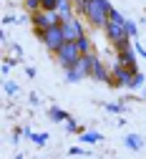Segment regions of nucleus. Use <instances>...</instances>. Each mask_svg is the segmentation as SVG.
Listing matches in <instances>:
<instances>
[{"label":"nucleus","instance_id":"21","mask_svg":"<svg viewBox=\"0 0 146 159\" xmlns=\"http://www.w3.org/2000/svg\"><path fill=\"white\" fill-rule=\"evenodd\" d=\"M40 10H58V0H40Z\"/></svg>","mask_w":146,"mask_h":159},{"label":"nucleus","instance_id":"4","mask_svg":"<svg viewBox=\"0 0 146 159\" xmlns=\"http://www.w3.org/2000/svg\"><path fill=\"white\" fill-rule=\"evenodd\" d=\"M136 73H139V71H134V68H126V66H121L118 61H113V66H111V81H108V86H111V89H123V86L129 89Z\"/></svg>","mask_w":146,"mask_h":159},{"label":"nucleus","instance_id":"27","mask_svg":"<svg viewBox=\"0 0 146 159\" xmlns=\"http://www.w3.org/2000/svg\"><path fill=\"white\" fill-rule=\"evenodd\" d=\"M13 53H15V58H18V61H20V58H23V48H20L18 43L13 46Z\"/></svg>","mask_w":146,"mask_h":159},{"label":"nucleus","instance_id":"11","mask_svg":"<svg viewBox=\"0 0 146 159\" xmlns=\"http://www.w3.org/2000/svg\"><path fill=\"white\" fill-rule=\"evenodd\" d=\"M58 15H60V20L73 18L76 15V3L73 0H58Z\"/></svg>","mask_w":146,"mask_h":159},{"label":"nucleus","instance_id":"14","mask_svg":"<svg viewBox=\"0 0 146 159\" xmlns=\"http://www.w3.org/2000/svg\"><path fill=\"white\" fill-rule=\"evenodd\" d=\"M81 142L83 144H98V142H103V136L98 131H83L81 134Z\"/></svg>","mask_w":146,"mask_h":159},{"label":"nucleus","instance_id":"28","mask_svg":"<svg viewBox=\"0 0 146 159\" xmlns=\"http://www.w3.org/2000/svg\"><path fill=\"white\" fill-rule=\"evenodd\" d=\"M83 3H91V0H78V3H76V5H83Z\"/></svg>","mask_w":146,"mask_h":159},{"label":"nucleus","instance_id":"13","mask_svg":"<svg viewBox=\"0 0 146 159\" xmlns=\"http://www.w3.org/2000/svg\"><path fill=\"white\" fill-rule=\"evenodd\" d=\"M123 144H126L129 149H134V152H139V149L144 147V136H139V134H126Z\"/></svg>","mask_w":146,"mask_h":159},{"label":"nucleus","instance_id":"2","mask_svg":"<svg viewBox=\"0 0 146 159\" xmlns=\"http://www.w3.org/2000/svg\"><path fill=\"white\" fill-rule=\"evenodd\" d=\"M103 33H106V38L111 41V46H113L116 51L131 46V38H129V33H126V18H123L116 8L111 10V18H108L106 28H103Z\"/></svg>","mask_w":146,"mask_h":159},{"label":"nucleus","instance_id":"6","mask_svg":"<svg viewBox=\"0 0 146 159\" xmlns=\"http://www.w3.org/2000/svg\"><path fill=\"white\" fill-rule=\"evenodd\" d=\"M35 35L40 38V43H43L51 53H58V51H60V46L66 43V35H63V28H60V25L48 28V30H43V33H35Z\"/></svg>","mask_w":146,"mask_h":159},{"label":"nucleus","instance_id":"23","mask_svg":"<svg viewBox=\"0 0 146 159\" xmlns=\"http://www.w3.org/2000/svg\"><path fill=\"white\" fill-rule=\"evenodd\" d=\"M106 111H111V114H121V111H126V104H106Z\"/></svg>","mask_w":146,"mask_h":159},{"label":"nucleus","instance_id":"19","mask_svg":"<svg viewBox=\"0 0 146 159\" xmlns=\"http://www.w3.org/2000/svg\"><path fill=\"white\" fill-rule=\"evenodd\" d=\"M144 86H146V76L139 71V73L134 76V81H131V86H129V89H144Z\"/></svg>","mask_w":146,"mask_h":159},{"label":"nucleus","instance_id":"17","mask_svg":"<svg viewBox=\"0 0 146 159\" xmlns=\"http://www.w3.org/2000/svg\"><path fill=\"white\" fill-rule=\"evenodd\" d=\"M66 131H68V134H83V131H86V129H83V126H81V124L76 121V119L71 116L68 121H66Z\"/></svg>","mask_w":146,"mask_h":159},{"label":"nucleus","instance_id":"29","mask_svg":"<svg viewBox=\"0 0 146 159\" xmlns=\"http://www.w3.org/2000/svg\"><path fill=\"white\" fill-rule=\"evenodd\" d=\"M15 159H23V154H18V157H15Z\"/></svg>","mask_w":146,"mask_h":159},{"label":"nucleus","instance_id":"16","mask_svg":"<svg viewBox=\"0 0 146 159\" xmlns=\"http://www.w3.org/2000/svg\"><path fill=\"white\" fill-rule=\"evenodd\" d=\"M25 134L30 136V142H33L35 147H46V144H48V134H46V131H40V134H33V131H28V129H25Z\"/></svg>","mask_w":146,"mask_h":159},{"label":"nucleus","instance_id":"9","mask_svg":"<svg viewBox=\"0 0 146 159\" xmlns=\"http://www.w3.org/2000/svg\"><path fill=\"white\" fill-rule=\"evenodd\" d=\"M136 48L134 46H129V48H121V51H116V61L121 63V66H126V68H134V71H139V66H136Z\"/></svg>","mask_w":146,"mask_h":159},{"label":"nucleus","instance_id":"15","mask_svg":"<svg viewBox=\"0 0 146 159\" xmlns=\"http://www.w3.org/2000/svg\"><path fill=\"white\" fill-rule=\"evenodd\" d=\"M78 51L83 53V56H86V53H93V41H91V38L88 35H83V38H78Z\"/></svg>","mask_w":146,"mask_h":159},{"label":"nucleus","instance_id":"7","mask_svg":"<svg viewBox=\"0 0 146 159\" xmlns=\"http://www.w3.org/2000/svg\"><path fill=\"white\" fill-rule=\"evenodd\" d=\"M60 28H63V35H66V41H78V38H83L86 35V28H83V23L78 20V18L73 15V18H68V20H63L60 23Z\"/></svg>","mask_w":146,"mask_h":159},{"label":"nucleus","instance_id":"5","mask_svg":"<svg viewBox=\"0 0 146 159\" xmlns=\"http://www.w3.org/2000/svg\"><path fill=\"white\" fill-rule=\"evenodd\" d=\"M81 51H78V43H73V41H66L63 46H60V51L55 53V58H58V63H60V68H73L78 61H81Z\"/></svg>","mask_w":146,"mask_h":159},{"label":"nucleus","instance_id":"24","mask_svg":"<svg viewBox=\"0 0 146 159\" xmlns=\"http://www.w3.org/2000/svg\"><path fill=\"white\" fill-rule=\"evenodd\" d=\"M13 66H15V61H13V58H5V61H3V76H8Z\"/></svg>","mask_w":146,"mask_h":159},{"label":"nucleus","instance_id":"1","mask_svg":"<svg viewBox=\"0 0 146 159\" xmlns=\"http://www.w3.org/2000/svg\"><path fill=\"white\" fill-rule=\"evenodd\" d=\"M76 10L86 18V20L93 25V28H106L108 18H111V10L113 5L108 0H91V3H83V5H76Z\"/></svg>","mask_w":146,"mask_h":159},{"label":"nucleus","instance_id":"10","mask_svg":"<svg viewBox=\"0 0 146 159\" xmlns=\"http://www.w3.org/2000/svg\"><path fill=\"white\" fill-rule=\"evenodd\" d=\"M91 78H96V81H101V84H108V81H111V68H106V63H103L101 58H96L93 71H91Z\"/></svg>","mask_w":146,"mask_h":159},{"label":"nucleus","instance_id":"22","mask_svg":"<svg viewBox=\"0 0 146 159\" xmlns=\"http://www.w3.org/2000/svg\"><path fill=\"white\" fill-rule=\"evenodd\" d=\"M18 91H20V86H18L15 81H5V93H8V96H15Z\"/></svg>","mask_w":146,"mask_h":159},{"label":"nucleus","instance_id":"8","mask_svg":"<svg viewBox=\"0 0 146 159\" xmlns=\"http://www.w3.org/2000/svg\"><path fill=\"white\" fill-rule=\"evenodd\" d=\"M96 51L93 53H86V56H81V61L73 66V73L78 76V81H83V78H91V71H93V63H96Z\"/></svg>","mask_w":146,"mask_h":159},{"label":"nucleus","instance_id":"3","mask_svg":"<svg viewBox=\"0 0 146 159\" xmlns=\"http://www.w3.org/2000/svg\"><path fill=\"white\" fill-rule=\"evenodd\" d=\"M30 23H33V30H35V33H43V30H48V28L60 25L63 20H60L58 10H38V13L30 15Z\"/></svg>","mask_w":146,"mask_h":159},{"label":"nucleus","instance_id":"18","mask_svg":"<svg viewBox=\"0 0 146 159\" xmlns=\"http://www.w3.org/2000/svg\"><path fill=\"white\" fill-rule=\"evenodd\" d=\"M23 8L28 10V15H33L40 10V0H23Z\"/></svg>","mask_w":146,"mask_h":159},{"label":"nucleus","instance_id":"25","mask_svg":"<svg viewBox=\"0 0 146 159\" xmlns=\"http://www.w3.org/2000/svg\"><path fill=\"white\" fill-rule=\"evenodd\" d=\"M68 154H71V157H83V154H86V149H81V147H71Z\"/></svg>","mask_w":146,"mask_h":159},{"label":"nucleus","instance_id":"26","mask_svg":"<svg viewBox=\"0 0 146 159\" xmlns=\"http://www.w3.org/2000/svg\"><path fill=\"white\" fill-rule=\"evenodd\" d=\"M134 48H136V53H139L141 58H146V46H141V43H134Z\"/></svg>","mask_w":146,"mask_h":159},{"label":"nucleus","instance_id":"12","mask_svg":"<svg viewBox=\"0 0 146 159\" xmlns=\"http://www.w3.org/2000/svg\"><path fill=\"white\" fill-rule=\"evenodd\" d=\"M48 116H51V121H55V124H60V121H68V119H71V114L68 111H63V109H58V106H51L48 109Z\"/></svg>","mask_w":146,"mask_h":159},{"label":"nucleus","instance_id":"20","mask_svg":"<svg viewBox=\"0 0 146 159\" xmlns=\"http://www.w3.org/2000/svg\"><path fill=\"white\" fill-rule=\"evenodd\" d=\"M126 33H129V38H136L139 35V25L134 20H129V18H126Z\"/></svg>","mask_w":146,"mask_h":159}]
</instances>
